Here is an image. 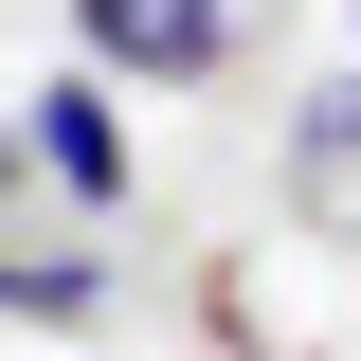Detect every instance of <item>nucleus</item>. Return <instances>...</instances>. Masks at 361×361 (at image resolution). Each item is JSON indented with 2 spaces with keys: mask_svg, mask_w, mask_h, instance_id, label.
Wrapping results in <instances>:
<instances>
[{
  "mask_svg": "<svg viewBox=\"0 0 361 361\" xmlns=\"http://www.w3.org/2000/svg\"><path fill=\"white\" fill-rule=\"evenodd\" d=\"M289 217H307V235H361V73H325L307 127H289Z\"/></svg>",
  "mask_w": 361,
  "mask_h": 361,
  "instance_id": "2",
  "label": "nucleus"
},
{
  "mask_svg": "<svg viewBox=\"0 0 361 361\" xmlns=\"http://www.w3.org/2000/svg\"><path fill=\"white\" fill-rule=\"evenodd\" d=\"M73 37L90 73H145V90H199L235 54V0H73Z\"/></svg>",
  "mask_w": 361,
  "mask_h": 361,
  "instance_id": "1",
  "label": "nucleus"
},
{
  "mask_svg": "<svg viewBox=\"0 0 361 361\" xmlns=\"http://www.w3.org/2000/svg\"><path fill=\"white\" fill-rule=\"evenodd\" d=\"M37 163L73 180V199H127V127H109V90H90V73L37 90Z\"/></svg>",
  "mask_w": 361,
  "mask_h": 361,
  "instance_id": "3",
  "label": "nucleus"
},
{
  "mask_svg": "<svg viewBox=\"0 0 361 361\" xmlns=\"http://www.w3.org/2000/svg\"><path fill=\"white\" fill-rule=\"evenodd\" d=\"M0 307H37V325H90V271H54V253H0Z\"/></svg>",
  "mask_w": 361,
  "mask_h": 361,
  "instance_id": "4",
  "label": "nucleus"
}]
</instances>
